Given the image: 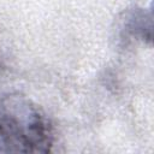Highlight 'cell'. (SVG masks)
<instances>
[{"label": "cell", "instance_id": "cell-1", "mask_svg": "<svg viewBox=\"0 0 154 154\" xmlns=\"http://www.w3.org/2000/svg\"><path fill=\"white\" fill-rule=\"evenodd\" d=\"M53 128L31 100L20 94L0 95V153H48Z\"/></svg>", "mask_w": 154, "mask_h": 154}]
</instances>
